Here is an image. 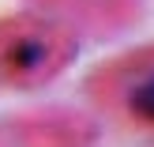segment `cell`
Here are the masks:
<instances>
[{
	"instance_id": "1",
	"label": "cell",
	"mask_w": 154,
	"mask_h": 147,
	"mask_svg": "<svg viewBox=\"0 0 154 147\" xmlns=\"http://www.w3.org/2000/svg\"><path fill=\"white\" fill-rule=\"evenodd\" d=\"M75 38L38 15H15L0 23V75L15 87H42L68 68Z\"/></svg>"
},
{
	"instance_id": "5",
	"label": "cell",
	"mask_w": 154,
	"mask_h": 147,
	"mask_svg": "<svg viewBox=\"0 0 154 147\" xmlns=\"http://www.w3.org/2000/svg\"><path fill=\"white\" fill-rule=\"evenodd\" d=\"M0 147H4V143H0Z\"/></svg>"
},
{
	"instance_id": "3",
	"label": "cell",
	"mask_w": 154,
	"mask_h": 147,
	"mask_svg": "<svg viewBox=\"0 0 154 147\" xmlns=\"http://www.w3.org/2000/svg\"><path fill=\"white\" fill-rule=\"evenodd\" d=\"M15 136L23 147H87L94 140V125L72 110H42L26 113L15 125Z\"/></svg>"
},
{
	"instance_id": "2",
	"label": "cell",
	"mask_w": 154,
	"mask_h": 147,
	"mask_svg": "<svg viewBox=\"0 0 154 147\" xmlns=\"http://www.w3.org/2000/svg\"><path fill=\"white\" fill-rule=\"evenodd\" d=\"M90 98L124 128L154 132V45L132 49L90 75Z\"/></svg>"
},
{
	"instance_id": "4",
	"label": "cell",
	"mask_w": 154,
	"mask_h": 147,
	"mask_svg": "<svg viewBox=\"0 0 154 147\" xmlns=\"http://www.w3.org/2000/svg\"><path fill=\"white\" fill-rule=\"evenodd\" d=\"M49 11L79 23L87 30H120L139 15V0H38Z\"/></svg>"
}]
</instances>
